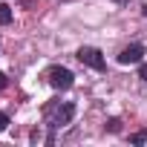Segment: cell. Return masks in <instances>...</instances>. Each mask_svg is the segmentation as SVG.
Listing matches in <instances>:
<instances>
[{
  "instance_id": "6da1fadb",
  "label": "cell",
  "mask_w": 147,
  "mask_h": 147,
  "mask_svg": "<svg viewBox=\"0 0 147 147\" xmlns=\"http://www.w3.org/2000/svg\"><path fill=\"white\" fill-rule=\"evenodd\" d=\"M72 118H75V104H72V101H49L43 107V124L52 133L61 130L63 124H69ZM52 133H49V141H52Z\"/></svg>"
},
{
  "instance_id": "7a4b0ae2",
  "label": "cell",
  "mask_w": 147,
  "mask_h": 147,
  "mask_svg": "<svg viewBox=\"0 0 147 147\" xmlns=\"http://www.w3.org/2000/svg\"><path fill=\"white\" fill-rule=\"evenodd\" d=\"M78 61L81 63H87L90 69H107V61H104V55H101V49H95V46H81L78 49Z\"/></svg>"
},
{
  "instance_id": "3957f363",
  "label": "cell",
  "mask_w": 147,
  "mask_h": 147,
  "mask_svg": "<svg viewBox=\"0 0 147 147\" xmlns=\"http://www.w3.org/2000/svg\"><path fill=\"white\" fill-rule=\"evenodd\" d=\"M46 78H49V84H52L55 90H69L72 81H75V75H72L66 66H52V69L46 72Z\"/></svg>"
},
{
  "instance_id": "277c9868",
  "label": "cell",
  "mask_w": 147,
  "mask_h": 147,
  "mask_svg": "<svg viewBox=\"0 0 147 147\" xmlns=\"http://www.w3.org/2000/svg\"><path fill=\"white\" fill-rule=\"evenodd\" d=\"M141 58H144V46H141V43H130V46H124V49H121L118 63L130 66V63H141Z\"/></svg>"
},
{
  "instance_id": "5b68a950",
  "label": "cell",
  "mask_w": 147,
  "mask_h": 147,
  "mask_svg": "<svg viewBox=\"0 0 147 147\" xmlns=\"http://www.w3.org/2000/svg\"><path fill=\"white\" fill-rule=\"evenodd\" d=\"M6 23H12V6L0 3V26H6Z\"/></svg>"
},
{
  "instance_id": "8992f818",
  "label": "cell",
  "mask_w": 147,
  "mask_h": 147,
  "mask_svg": "<svg viewBox=\"0 0 147 147\" xmlns=\"http://www.w3.org/2000/svg\"><path fill=\"white\" fill-rule=\"evenodd\" d=\"M104 130H110V133H118V130H121V121H118V118H110V121L104 124Z\"/></svg>"
},
{
  "instance_id": "52a82bcc",
  "label": "cell",
  "mask_w": 147,
  "mask_h": 147,
  "mask_svg": "<svg viewBox=\"0 0 147 147\" xmlns=\"http://www.w3.org/2000/svg\"><path fill=\"white\" fill-rule=\"evenodd\" d=\"M144 141H147V130H141V133L133 136V144H144Z\"/></svg>"
},
{
  "instance_id": "ba28073f",
  "label": "cell",
  "mask_w": 147,
  "mask_h": 147,
  "mask_svg": "<svg viewBox=\"0 0 147 147\" xmlns=\"http://www.w3.org/2000/svg\"><path fill=\"white\" fill-rule=\"evenodd\" d=\"M6 127H9V115H6V113H0V133H3Z\"/></svg>"
},
{
  "instance_id": "9c48e42d",
  "label": "cell",
  "mask_w": 147,
  "mask_h": 147,
  "mask_svg": "<svg viewBox=\"0 0 147 147\" xmlns=\"http://www.w3.org/2000/svg\"><path fill=\"white\" fill-rule=\"evenodd\" d=\"M138 75H141V81H147V63H141V66H138Z\"/></svg>"
},
{
  "instance_id": "30bf717a",
  "label": "cell",
  "mask_w": 147,
  "mask_h": 147,
  "mask_svg": "<svg viewBox=\"0 0 147 147\" xmlns=\"http://www.w3.org/2000/svg\"><path fill=\"white\" fill-rule=\"evenodd\" d=\"M6 84H9V78L3 75V72H0V90H6Z\"/></svg>"
},
{
  "instance_id": "8fae6325",
  "label": "cell",
  "mask_w": 147,
  "mask_h": 147,
  "mask_svg": "<svg viewBox=\"0 0 147 147\" xmlns=\"http://www.w3.org/2000/svg\"><path fill=\"white\" fill-rule=\"evenodd\" d=\"M115 3H127V0H115Z\"/></svg>"
},
{
  "instance_id": "7c38bea8",
  "label": "cell",
  "mask_w": 147,
  "mask_h": 147,
  "mask_svg": "<svg viewBox=\"0 0 147 147\" xmlns=\"http://www.w3.org/2000/svg\"><path fill=\"white\" fill-rule=\"evenodd\" d=\"M144 18H147V6H144Z\"/></svg>"
}]
</instances>
